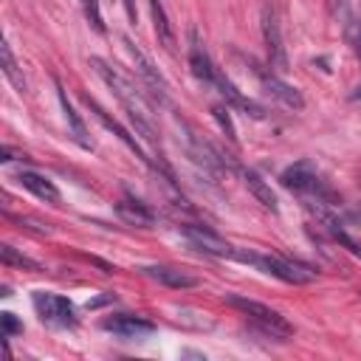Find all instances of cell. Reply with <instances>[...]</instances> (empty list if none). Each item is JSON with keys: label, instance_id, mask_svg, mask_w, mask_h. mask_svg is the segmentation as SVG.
<instances>
[{"label": "cell", "instance_id": "obj_11", "mask_svg": "<svg viewBox=\"0 0 361 361\" xmlns=\"http://www.w3.org/2000/svg\"><path fill=\"white\" fill-rule=\"evenodd\" d=\"M189 68H192L195 79H200L203 85H212V82H214L217 68H214V62L209 59L203 42H200V37H197V31L189 34Z\"/></svg>", "mask_w": 361, "mask_h": 361}, {"label": "cell", "instance_id": "obj_14", "mask_svg": "<svg viewBox=\"0 0 361 361\" xmlns=\"http://www.w3.org/2000/svg\"><path fill=\"white\" fill-rule=\"evenodd\" d=\"M17 183L23 186V189H28L31 195H37L39 200H45V203H51V206H56L59 200H62V195H59V189L45 178V175H37V172H20L17 175Z\"/></svg>", "mask_w": 361, "mask_h": 361}, {"label": "cell", "instance_id": "obj_16", "mask_svg": "<svg viewBox=\"0 0 361 361\" xmlns=\"http://www.w3.org/2000/svg\"><path fill=\"white\" fill-rule=\"evenodd\" d=\"M116 212H118V217H121L124 223H130V226L149 228V226L155 223V212H152L147 203H141V200H121V203L116 206Z\"/></svg>", "mask_w": 361, "mask_h": 361}, {"label": "cell", "instance_id": "obj_27", "mask_svg": "<svg viewBox=\"0 0 361 361\" xmlns=\"http://www.w3.org/2000/svg\"><path fill=\"white\" fill-rule=\"evenodd\" d=\"M350 99H353V102H358V99H361V85H358V87L350 93Z\"/></svg>", "mask_w": 361, "mask_h": 361}, {"label": "cell", "instance_id": "obj_12", "mask_svg": "<svg viewBox=\"0 0 361 361\" xmlns=\"http://www.w3.org/2000/svg\"><path fill=\"white\" fill-rule=\"evenodd\" d=\"M212 87H217V90L223 93V99H226L228 104H234L237 110H243L245 116H251V118H265V110H262L257 102H251L248 96H243V93H240V90H237V87H234V85H231V82H228V79H226L220 71L214 73Z\"/></svg>", "mask_w": 361, "mask_h": 361}, {"label": "cell", "instance_id": "obj_6", "mask_svg": "<svg viewBox=\"0 0 361 361\" xmlns=\"http://www.w3.org/2000/svg\"><path fill=\"white\" fill-rule=\"evenodd\" d=\"M262 37H265V48H268V62L271 68H276L279 73L288 71V54H285V45H282V31H279V23H276V14L271 6L262 8Z\"/></svg>", "mask_w": 361, "mask_h": 361}, {"label": "cell", "instance_id": "obj_3", "mask_svg": "<svg viewBox=\"0 0 361 361\" xmlns=\"http://www.w3.org/2000/svg\"><path fill=\"white\" fill-rule=\"evenodd\" d=\"M237 259L240 262H248V265H257L262 274L268 276H276L288 285H305V282H313L316 279V271L302 265V262H290V259H282V257H268V254H254V251H237Z\"/></svg>", "mask_w": 361, "mask_h": 361}, {"label": "cell", "instance_id": "obj_8", "mask_svg": "<svg viewBox=\"0 0 361 361\" xmlns=\"http://www.w3.org/2000/svg\"><path fill=\"white\" fill-rule=\"evenodd\" d=\"M254 73L259 76V82H262L265 93H271L274 99H279L285 107H290V110H302V107H305V99H302V93H299L296 87L285 85V82H282L276 73H268V71H262L259 65H254Z\"/></svg>", "mask_w": 361, "mask_h": 361}, {"label": "cell", "instance_id": "obj_18", "mask_svg": "<svg viewBox=\"0 0 361 361\" xmlns=\"http://www.w3.org/2000/svg\"><path fill=\"white\" fill-rule=\"evenodd\" d=\"M149 3V14H152V25H155V37L166 51H175V31L169 25V17L161 6V0H147Z\"/></svg>", "mask_w": 361, "mask_h": 361}, {"label": "cell", "instance_id": "obj_2", "mask_svg": "<svg viewBox=\"0 0 361 361\" xmlns=\"http://www.w3.org/2000/svg\"><path fill=\"white\" fill-rule=\"evenodd\" d=\"M279 180H282V186L285 189H290V192H296V195H307V197H316V203H338V197H336V192L319 178V172H316V164L313 161H296V164H290V166H285L282 169V175H279Z\"/></svg>", "mask_w": 361, "mask_h": 361}, {"label": "cell", "instance_id": "obj_9", "mask_svg": "<svg viewBox=\"0 0 361 361\" xmlns=\"http://www.w3.org/2000/svg\"><path fill=\"white\" fill-rule=\"evenodd\" d=\"M121 42H124V48H127V54H130L133 65L138 68V73H141V76H144V79H147V82L155 87L158 99H161V102H166V82H164V76L158 73V68L149 62V56H147V54H144V51H141V48H138V45H135L130 37H124Z\"/></svg>", "mask_w": 361, "mask_h": 361}, {"label": "cell", "instance_id": "obj_1", "mask_svg": "<svg viewBox=\"0 0 361 361\" xmlns=\"http://www.w3.org/2000/svg\"><path fill=\"white\" fill-rule=\"evenodd\" d=\"M90 65H93V71L102 76V82L118 96V102L127 107L130 121L135 124V130H138L149 144H158L155 130H152V107H149V102L144 99V93L138 90V85H133L124 73H118V71H116L113 65H107L102 56H90Z\"/></svg>", "mask_w": 361, "mask_h": 361}, {"label": "cell", "instance_id": "obj_23", "mask_svg": "<svg viewBox=\"0 0 361 361\" xmlns=\"http://www.w3.org/2000/svg\"><path fill=\"white\" fill-rule=\"evenodd\" d=\"M212 113H214L217 124L223 127L226 138H228V141H237V130H234V124H231V116H228V110H226L223 104H214V107H212Z\"/></svg>", "mask_w": 361, "mask_h": 361}, {"label": "cell", "instance_id": "obj_22", "mask_svg": "<svg viewBox=\"0 0 361 361\" xmlns=\"http://www.w3.org/2000/svg\"><path fill=\"white\" fill-rule=\"evenodd\" d=\"M82 8H85V17L90 23V28L96 34H104V20H102V11H99V0H82Z\"/></svg>", "mask_w": 361, "mask_h": 361}, {"label": "cell", "instance_id": "obj_4", "mask_svg": "<svg viewBox=\"0 0 361 361\" xmlns=\"http://www.w3.org/2000/svg\"><path fill=\"white\" fill-rule=\"evenodd\" d=\"M226 305L237 307L240 313H245L248 319H254L265 333H271V336H276V338L293 336V324H290L279 310H274V307H268V305H262V302H257V299H245V296L231 293V296H226Z\"/></svg>", "mask_w": 361, "mask_h": 361}, {"label": "cell", "instance_id": "obj_13", "mask_svg": "<svg viewBox=\"0 0 361 361\" xmlns=\"http://www.w3.org/2000/svg\"><path fill=\"white\" fill-rule=\"evenodd\" d=\"M85 104H87V107L93 110V116H96V118H99V121L104 124V130H110V133H113V135H116V138H118L121 144H127V147H130V149L135 152V158H141L144 164H149L147 152H144V149H141V144H138V141H135V138L130 135V130H124V127H121V124H118L116 118H110V116H107V113H104V110H102V107H99V104H96V102H93L90 96H85ZM149 166H152V164H149Z\"/></svg>", "mask_w": 361, "mask_h": 361}, {"label": "cell", "instance_id": "obj_15", "mask_svg": "<svg viewBox=\"0 0 361 361\" xmlns=\"http://www.w3.org/2000/svg\"><path fill=\"white\" fill-rule=\"evenodd\" d=\"M56 96H59V104H62V113H65V121H68V130H71L73 141H76L79 147H85V149H93L90 138H87V130H85V121L79 118V113H76V110H73V104L68 102V93L62 90V85H59V82H56Z\"/></svg>", "mask_w": 361, "mask_h": 361}, {"label": "cell", "instance_id": "obj_24", "mask_svg": "<svg viewBox=\"0 0 361 361\" xmlns=\"http://www.w3.org/2000/svg\"><path fill=\"white\" fill-rule=\"evenodd\" d=\"M0 324H3V338H11L14 333H23V322H17L14 313H0Z\"/></svg>", "mask_w": 361, "mask_h": 361}, {"label": "cell", "instance_id": "obj_10", "mask_svg": "<svg viewBox=\"0 0 361 361\" xmlns=\"http://www.w3.org/2000/svg\"><path fill=\"white\" fill-rule=\"evenodd\" d=\"M102 327H104L107 333L121 336V338H141V336L155 333V324H152L149 319H141V316H127V313L113 316V319H104V322H102Z\"/></svg>", "mask_w": 361, "mask_h": 361}, {"label": "cell", "instance_id": "obj_21", "mask_svg": "<svg viewBox=\"0 0 361 361\" xmlns=\"http://www.w3.org/2000/svg\"><path fill=\"white\" fill-rule=\"evenodd\" d=\"M0 259H3V265H14V268H28V271H42V265L37 262V259H31V257H25V254H20L14 245H0Z\"/></svg>", "mask_w": 361, "mask_h": 361}, {"label": "cell", "instance_id": "obj_25", "mask_svg": "<svg viewBox=\"0 0 361 361\" xmlns=\"http://www.w3.org/2000/svg\"><path fill=\"white\" fill-rule=\"evenodd\" d=\"M353 45H355V56H358V62H361V17H358V28H355V39H353Z\"/></svg>", "mask_w": 361, "mask_h": 361}, {"label": "cell", "instance_id": "obj_7", "mask_svg": "<svg viewBox=\"0 0 361 361\" xmlns=\"http://www.w3.org/2000/svg\"><path fill=\"white\" fill-rule=\"evenodd\" d=\"M180 231H183V237H186L195 248H200V251H206V254H214V257L237 259V251H240V248H234L231 243H226V240L217 237L214 231H209V228H203V226H180Z\"/></svg>", "mask_w": 361, "mask_h": 361}, {"label": "cell", "instance_id": "obj_5", "mask_svg": "<svg viewBox=\"0 0 361 361\" xmlns=\"http://www.w3.org/2000/svg\"><path fill=\"white\" fill-rule=\"evenodd\" d=\"M31 302H34V310L42 322H48L54 327H76V310H73V302L68 296L34 290Z\"/></svg>", "mask_w": 361, "mask_h": 361}, {"label": "cell", "instance_id": "obj_26", "mask_svg": "<svg viewBox=\"0 0 361 361\" xmlns=\"http://www.w3.org/2000/svg\"><path fill=\"white\" fill-rule=\"evenodd\" d=\"M124 8H127V17L135 23V20H138V11H135V0H124Z\"/></svg>", "mask_w": 361, "mask_h": 361}, {"label": "cell", "instance_id": "obj_17", "mask_svg": "<svg viewBox=\"0 0 361 361\" xmlns=\"http://www.w3.org/2000/svg\"><path fill=\"white\" fill-rule=\"evenodd\" d=\"M144 274L152 276L155 282L166 285V288H175V290H183V288H195L197 285L195 276H189L183 271H175V268H166V265H149V268H144Z\"/></svg>", "mask_w": 361, "mask_h": 361}, {"label": "cell", "instance_id": "obj_19", "mask_svg": "<svg viewBox=\"0 0 361 361\" xmlns=\"http://www.w3.org/2000/svg\"><path fill=\"white\" fill-rule=\"evenodd\" d=\"M243 180H245V186L251 189V195L265 206V209H271V212H279V203H276V195L271 192V186L254 172V169H245L243 172Z\"/></svg>", "mask_w": 361, "mask_h": 361}, {"label": "cell", "instance_id": "obj_20", "mask_svg": "<svg viewBox=\"0 0 361 361\" xmlns=\"http://www.w3.org/2000/svg\"><path fill=\"white\" fill-rule=\"evenodd\" d=\"M0 68H3V76L20 90V93H25V76H23V71H20V65H17V59H14V54H11V48H8V42L3 39L0 42Z\"/></svg>", "mask_w": 361, "mask_h": 361}]
</instances>
